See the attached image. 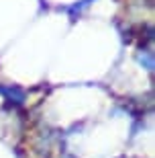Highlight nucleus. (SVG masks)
<instances>
[{
	"label": "nucleus",
	"instance_id": "f257e3e1",
	"mask_svg": "<svg viewBox=\"0 0 155 158\" xmlns=\"http://www.w3.org/2000/svg\"><path fill=\"white\" fill-rule=\"evenodd\" d=\"M0 97L14 107H23L27 103V90L18 84H0Z\"/></svg>",
	"mask_w": 155,
	"mask_h": 158
},
{
	"label": "nucleus",
	"instance_id": "f03ea898",
	"mask_svg": "<svg viewBox=\"0 0 155 158\" xmlns=\"http://www.w3.org/2000/svg\"><path fill=\"white\" fill-rule=\"evenodd\" d=\"M135 60L139 62V66H143L145 70L149 72H153V68H155V62H153V52H151V47L149 45H141L137 49V53H135Z\"/></svg>",
	"mask_w": 155,
	"mask_h": 158
},
{
	"label": "nucleus",
	"instance_id": "7ed1b4c3",
	"mask_svg": "<svg viewBox=\"0 0 155 158\" xmlns=\"http://www.w3.org/2000/svg\"><path fill=\"white\" fill-rule=\"evenodd\" d=\"M92 2L94 0H80V2H74V4H69V6H63V10L69 15L72 21H78V17H82V12L86 10Z\"/></svg>",
	"mask_w": 155,
	"mask_h": 158
}]
</instances>
